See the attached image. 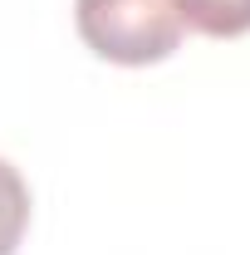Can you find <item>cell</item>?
I'll list each match as a JSON object with an SVG mask.
<instances>
[{
    "label": "cell",
    "mask_w": 250,
    "mask_h": 255,
    "mask_svg": "<svg viewBox=\"0 0 250 255\" xmlns=\"http://www.w3.org/2000/svg\"><path fill=\"white\" fill-rule=\"evenodd\" d=\"M74 25L98 59L127 69L167 59L187 34L177 0H74Z\"/></svg>",
    "instance_id": "1"
},
{
    "label": "cell",
    "mask_w": 250,
    "mask_h": 255,
    "mask_svg": "<svg viewBox=\"0 0 250 255\" xmlns=\"http://www.w3.org/2000/svg\"><path fill=\"white\" fill-rule=\"evenodd\" d=\"M30 226V187L25 177L0 157V255H15Z\"/></svg>",
    "instance_id": "2"
}]
</instances>
